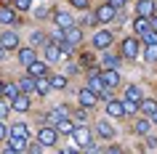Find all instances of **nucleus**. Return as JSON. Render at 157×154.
Wrapping results in <instances>:
<instances>
[{"label": "nucleus", "instance_id": "obj_1", "mask_svg": "<svg viewBox=\"0 0 157 154\" xmlns=\"http://www.w3.org/2000/svg\"><path fill=\"white\" fill-rule=\"evenodd\" d=\"M88 88H91L93 93H96V96L107 98V82H104V77H101V74L91 72V80H88Z\"/></svg>", "mask_w": 157, "mask_h": 154}, {"label": "nucleus", "instance_id": "obj_2", "mask_svg": "<svg viewBox=\"0 0 157 154\" xmlns=\"http://www.w3.org/2000/svg\"><path fill=\"white\" fill-rule=\"evenodd\" d=\"M72 141H75L77 146L88 149V146H91V130H88V128H83V125H80V128H75V133H72Z\"/></svg>", "mask_w": 157, "mask_h": 154}, {"label": "nucleus", "instance_id": "obj_3", "mask_svg": "<svg viewBox=\"0 0 157 154\" xmlns=\"http://www.w3.org/2000/svg\"><path fill=\"white\" fill-rule=\"evenodd\" d=\"M115 13H117L115 6L104 3V6H99V8H96V13H93V16H96V21H104V24H107V21H112V19H115Z\"/></svg>", "mask_w": 157, "mask_h": 154}, {"label": "nucleus", "instance_id": "obj_4", "mask_svg": "<svg viewBox=\"0 0 157 154\" xmlns=\"http://www.w3.org/2000/svg\"><path fill=\"white\" fill-rule=\"evenodd\" d=\"M77 101H80V106H85V109H91V106H96L99 96H96V93H93L91 88H83V90H77Z\"/></svg>", "mask_w": 157, "mask_h": 154}, {"label": "nucleus", "instance_id": "obj_5", "mask_svg": "<svg viewBox=\"0 0 157 154\" xmlns=\"http://www.w3.org/2000/svg\"><path fill=\"white\" fill-rule=\"evenodd\" d=\"M45 58H48V64H53V61H61V58H64V51H61V45H59V43H48V45H45Z\"/></svg>", "mask_w": 157, "mask_h": 154}, {"label": "nucleus", "instance_id": "obj_6", "mask_svg": "<svg viewBox=\"0 0 157 154\" xmlns=\"http://www.w3.org/2000/svg\"><path fill=\"white\" fill-rule=\"evenodd\" d=\"M56 136H59L56 128H40V133H37V138H40L43 146H53L56 144Z\"/></svg>", "mask_w": 157, "mask_h": 154}, {"label": "nucleus", "instance_id": "obj_7", "mask_svg": "<svg viewBox=\"0 0 157 154\" xmlns=\"http://www.w3.org/2000/svg\"><path fill=\"white\" fill-rule=\"evenodd\" d=\"M123 56L125 58H136V56H139V40H136V37L123 40Z\"/></svg>", "mask_w": 157, "mask_h": 154}, {"label": "nucleus", "instance_id": "obj_8", "mask_svg": "<svg viewBox=\"0 0 157 154\" xmlns=\"http://www.w3.org/2000/svg\"><path fill=\"white\" fill-rule=\"evenodd\" d=\"M109 43H112V35H109V32H96V35H93V48H96V51H107Z\"/></svg>", "mask_w": 157, "mask_h": 154}, {"label": "nucleus", "instance_id": "obj_9", "mask_svg": "<svg viewBox=\"0 0 157 154\" xmlns=\"http://www.w3.org/2000/svg\"><path fill=\"white\" fill-rule=\"evenodd\" d=\"M136 13L152 19L155 16V3H152V0H139V3H136Z\"/></svg>", "mask_w": 157, "mask_h": 154}, {"label": "nucleus", "instance_id": "obj_10", "mask_svg": "<svg viewBox=\"0 0 157 154\" xmlns=\"http://www.w3.org/2000/svg\"><path fill=\"white\" fill-rule=\"evenodd\" d=\"M0 45H3L6 51L19 48V37H16V32H3V35H0Z\"/></svg>", "mask_w": 157, "mask_h": 154}, {"label": "nucleus", "instance_id": "obj_11", "mask_svg": "<svg viewBox=\"0 0 157 154\" xmlns=\"http://www.w3.org/2000/svg\"><path fill=\"white\" fill-rule=\"evenodd\" d=\"M83 40V32L77 29V27H69V29H64V43H69V45H77V43Z\"/></svg>", "mask_w": 157, "mask_h": 154}, {"label": "nucleus", "instance_id": "obj_12", "mask_svg": "<svg viewBox=\"0 0 157 154\" xmlns=\"http://www.w3.org/2000/svg\"><path fill=\"white\" fill-rule=\"evenodd\" d=\"M0 24H19V19H16V13H13V8L0 6Z\"/></svg>", "mask_w": 157, "mask_h": 154}, {"label": "nucleus", "instance_id": "obj_13", "mask_svg": "<svg viewBox=\"0 0 157 154\" xmlns=\"http://www.w3.org/2000/svg\"><path fill=\"white\" fill-rule=\"evenodd\" d=\"M53 21H56V24H59V29H69V27H75V19L69 16L67 11H59V13H56V19H53Z\"/></svg>", "mask_w": 157, "mask_h": 154}, {"label": "nucleus", "instance_id": "obj_14", "mask_svg": "<svg viewBox=\"0 0 157 154\" xmlns=\"http://www.w3.org/2000/svg\"><path fill=\"white\" fill-rule=\"evenodd\" d=\"M107 114L109 117H123L125 114V104L123 101H109L107 104Z\"/></svg>", "mask_w": 157, "mask_h": 154}, {"label": "nucleus", "instance_id": "obj_15", "mask_svg": "<svg viewBox=\"0 0 157 154\" xmlns=\"http://www.w3.org/2000/svg\"><path fill=\"white\" fill-rule=\"evenodd\" d=\"M101 77H104V82H107V88H117V85H120V74H117V69H107Z\"/></svg>", "mask_w": 157, "mask_h": 154}, {"label": "nucleus", "instance_id": "obj_16", "mask_svg": "<svg viewBox=\"0 0 157 154\" xmlns=\"http://www.w3.org/2000/svg\"><path fill=\"white\" fill-rule=\"evenodd\" d=\"M56 130H59V136H72V133H75V122L64 117L61 122H56Z\"/></svg>", "mask_w": 157, "mask_h": 154}, {"label": "nucleus", "instance_id": "obj_17", "mask_svg": "<svg viewBox=\"0 0 157 154\" xmlns=\"http://www.w3.org/2000/svg\"><path fill=\"white\" fill-rule=\"evenodd\" d=\"M19 61H21L24 66L35 64V61H37V58H35V48H21L19 51Z\"/></svg>", "mask_w": 157, "mask_h": 154}, {"label": "nucleus", "instance_id": "obj_18", "mask_svg": "<svg viewBox=\"0 0 157 154\" xmlns=\"http://www.w3.org/2000/svg\"><path fill=\"white\" fill-rule=\"evenodd\" d=\"M27 72H29V77H35V80H37V77H45V64H43V61H35V64L27 66Z\"/></svg>", "mask_w": 157, "mask_h": 154}, {"label": "nucleus", "instance_id": "obj_19", "mask_svg": "<svg viewBox=\"0 0 157 154\" xmlns=\"http://www.w3.org/2000/svg\"><path fill=\"white\" fill-rule=\"evenodd\" d=\"M133 29H136V32H139V35H144V32H147V29H152V21H149L147 16H139V19H136V21H133Z\"/></svg>", "mask_w": 157, "mask_h": 154}, {"label": "nucleus", "instance_id": "obj_20", "mask_svg": "<svg viewBox=\"0 0 157 154\" xmlns=\"http://www.w3.org/2000/svg\"><path fill=\"white\" fill-rule=\"evenodd\" d=\"M125 98L128 101H136V104H141L144 98H141V88L139 85H128V90H125Z\"/></svg>", "mask_w": 157, "mask_h": 154}, {"label": "nucleus", "instance_id": "obj_21", "mask_svg": "<svg viewBox=\"0 0 157 154\" xmlns=\"http://www.w3.org/2000/svg\"><path fill=\"white\" fill-rule=\"evenodd\" d=\"M13 109H16V112H27V109H29V96L19 93V96L13 98Z\"/></svg>", "mask_w": 157, "mask_h": 154}, {"label": "nucleus", "instance_id": "obj_22", "mask_svg": "<svg viewBox=\"0 0 157 154\" xmlns=\"http://www.w3.org/2000/svg\"><path fill=\"white\" fill-rule=\"evenodd\" d=\"M51 88H53V85H51V80H48V77H37V85H35V93H40V96H45V93H48Z\"/></svg>", "mask_w": 157, "mask_h": 154}, {"label": "nucleus", "instance_id": "obj_23", "mask_svg": "<svg viewBox=\"0 0 157 154\" xmlns=\"http://www.w3.org/2000/svg\"><path fill=\"white\" fill-rule=\"evenodd\" d=\"M8 136H16V138H27L29 136V130H27L24 122H16V125H11V133Z\"/></svg>", "mask_w": 157, "mask_h": 154}, {"label": "nucleus", "instance_id": "obj_24", "mask_svg": "<svg viewBox=\"0 0 157 154\" xmlns=\"http://www.w3.org/2000/svg\"><path fill=\"white\" fill-rule=\"evenodd\" d=\"M139 106H141V112H144V114H155L157 112V101H155V98H144Z\"/></svg>", "mask_w": 157, "mask_h": 154}, {"label": "nucleus", "instance_id": "obj_25", "mask_svg": "<svg viewBox=\"0 0 157 154\" xmlns=\"http://www.w3.org/2000/svg\"><path fill=\"white\" fill-rule=\"evenodd\" d=\"M8 138H11V149H16L19 154L27 149V138H16V136H8Z\"/></svg>", "mask_w": 157, "mask_h": 154}, {"label": "nucleus", "instance_id": "obj_26", "mask_svg": "<svg viewBox=\"0 0 157 154\" xmlns=\"http://www.w3.org/2000/svg\"><path fill=\"white\" fill-rule=\"evenodd\" d=\"M19 93H21V88H19V85H6V90H3V98H11V101H13Z\"/></svg>", "mask_w": 157, "mask_h": 154}, {"label": "nucleus", "instance_id": "obj_27", "mask_svg": "<svg viewBox=\"0 0 157 154\" xmlns=\"http://www.w3.org/2000/svg\"><path fill=\"white\" fill-rule=\"evenodd\" d=\"M141 40L147 43V45H157V29H147V32L141 35Z\"/></svg>", "mask_w": 157, "mask_h": 154}, {"label": "nucleus", "instance_id": "obj_28", "mask_svg": "<svg viewBox=\"0 0 157 154\" xmlns=\"http://www.w3.org/2000/svg\"><path fill=\"white\" fill-rule=\"evenodd\" d=\"M51 85H53L56 90H64L67 88V77L64 74H56V77H51Z\"/></svg>", "mask_w": 157, "mask_h": 154}, {"label": "nucleus", "instance_id": "obj_29", "mask_svg": "<svg viewBox=\"0 0 157 154\" xmlns=\"http://www.w3.org/2000/svg\"><path fill=\"white\" fill-rule=\"evenodd\" d=\"M48 117H51V122H61V120L67 117V109H64V106H59V109H53Z\"/></svg>", "mask_w": 157, "mask_h": 154}, {"label": "nucleus", "instance_id": "obj_30", "mask_svg": "<svg viewBox=\"0 0 157 154\" xmlns=\"http://www.w3.org/2000/svg\"><path fill=\"white\" fill-rule=\"evenodd\" d=\"M99 133L104 138H112V136H115V128H112L109 122H99Z\"/></svg>", "mask_w": 157, "mask_h": 154}, {"label": "nucleus", "instance_id": "obj_31", "mask_svg": "<svg viewBox=\"0 0 157 154\" xmlns=\"http://www.w3.org/2000/svg\"><path fill=\"white\" fill-rule=\"evenodd\" d=\"M35 85H37L35 77H24V80H19V88H21V90H35Z\"/></svg>", "mask_w": 157, "mask_h": 154}, {"label": "nucleus", "instance_id": "obj_32", "mask_svg": "<svg viewBox=\"0 0 157 154\" xmlns=\"http://www.w3.org/2000/svg\"><path fill=\"white\" fill-rule=\"evenodd\" d=\"M133 128H136V133H139V136H147V133H149V120H139Z\"/></svg>", "mask_w": 157, "mask_h": 154}, {"label": "nucleus", "instance_id": "obj_33", "mask_svg": "<svg viewBox=\"0 0 157 154\" xmlns=\"http://www.w3.org/2000/svg\"><path fill=\"white\" fill-rule=\"evenodd\" d=\"M117 64H120V58H117V56H112V53L104 56V66H107V69H117Z\"/></svg>", "mask_w": 157, "mask_h": 154}, {"label": "nucleus", "instance_id": "obj_34", "mask_svg": "<svg viewBox=\"0 0 157 154\" xmlns=\"http://www.w3.org/2000/svg\"><path fill=\"white\" fill-rule=\"evenodd\" d=\"M144 58H147L149 64H155V61H157V45H147V53H144Z\"/></svg>", "mask_w": 157, "mask_h": 154}, {"label": "nucleus", "instance_id": "obj_35", "mask_svg": "<svg viewBox=\"0 0 157 154\" xmlns=\"http://www.w3.org/2000/svg\"><path fill=\"white\" fill-rule=\"evenodd\" d=\"M35 45H45V35L43 32H32V48Z\"/></svg>", "mask_w": 157, "mask_h": 154}, {"label": "nucleus", "instance_id": "obj_36", "mask_svg": "<svg viewBox=\"0 0 157 154\" xmlns=\"http://www.w3.org/2000/svg\"><path fill=\"white\" fill-rule=\"evenodd\" d=\"M13 6H16L19 11H29L32 8V0H13Z\"/></svg>", "mask_w": 157, "mask_h": 154}, {"label": "nucleus", "instance_id": "obj_37", "mask_svg": "<svg viewBox=\"0 0 157 154\" xmlns=\"http://www.w3.org/2000/svg\"><path fill=\"white\" fill-rule=\"evenodd\" d=\"M123 104H125V114H133L136 109H139V104H136V101H128V98H125Z\"/></svg>", "mask_w": 157, "mask_h": 154}, {"label": "nucleus", "instance_id": "obj_38", "mask_svg": "<svg viewBox=\"0 0 157 154\" xmlns=\"http://www.w3.org/2000/svg\"><path fill=\"white\" fill-rule=\"evenodd\" d=\"M69 3H72L75 8H80V11H83V8H88V0H69Z\"/></svg>", "mask_w": 157, "mask_h": 154}, {"label": "nucleus", "instance_id": "obj_39", "mask_svg": "<svg viewBox=\"0 0 157 154\" xmlns=\"http://www.w3.org/2000/svg\"><path fill=\"white\" fill-rule=\"evenodd\" d=\"M8 133H11V128H8V125H3V122H0V141H3V138L8 136Z\"/></svg>", "mask_w": 157, "mask_h": 154}, {"label": "nucleus", "instance_id": "obj_40", "mask_svg": "<svg viewBox=\"0 0 157 154\" xmlns=\"http://www.w3.org/2000/svg\"><path fill=\"white\" fill-rule=\"evenodd\" d=\"M107 154H123V152H120V146H109Z\"/></svg>", "mask_w": 157, "mask_h": 154}, {"label": "nucleus", "instance_id": "obj_41", "mask_svg": "<svg viewBox=\"0 0 157 154\" xmlns=\"http://www.w3.org/2000/svg\"><path fill=\"white\" fill-rule=\"evenodd\" d=\"M107 3H109V6H115V8H120V6H123L125 0H107Z\"/></svg>", "mask_w": 157, "mask_h": 154}, {"label": "nucleus", "instance_id": "obj_42", "mask_svg": "<svg viewBox=\"0 0 157 154\" xmlns=\"http://www.w3.org/2000/svg\"><path fill=\"white\" fill-rule=\"evenodd\" d=\"M88 154H101V152L96 149V146H88Z\"/></svg>", "mask_w": 157, "mask_h": 154}, {"label": "nucleus", "instance_id": "obj_43", "mask_svg": "<svg viewBox=\"0 0 157 154\" xmlns=\"http://www.w3.org/2000/svg\"><path fill=\"white\" fill-rule=\"evenodd\" d=\"M59 154H77V152H75V149H61Z\"/></svg>", "mask_w": 157, "mask_h": 154}, {"label": "nucleus", "instance_id": "obj_44", "mask_svg": "<svg viewBox=\"0 0 157 154\" xmlns=\"http://www.w3.org/2000/svg\"><path fill=\"white\" fill-rule=\"evenodd\" d=\"M149 21H152V29H157V16H152Z\"/></svg>", "mask_w": 157, "mask_h": 154}, {"label": "nucleus", "instance_id": "obj_45", "mask_svg": "<svg viewBox=\"0 0 157 154\" xmlns=\"http://www.w3.org/2000/svg\"><path fill=\"white\" fill-rule=\"evenodd\" d=\"M3 154H19V152H16V149H11V146H8V149H6V152H3Z\"/></svg>", "mask_w": 157, "mask_h": 154}, {"label": "nucleus", "instance_id": "obj_46", "mask_svg": "<svg viewBox=\"0 0 157 154\" xmlns=\"http://www.w3.org/2000/svg\"><path fill=\"white\" fill-rule=\"evenodd\" d=\"M3 90H6V82H0V96H3Z\"/></svg>", "mask_w": 157, "mask_h": 154}, {"label": "nucleus", "instance_id": "obj_47", "mask_svg": "<svg viewBox=\"0 0 157 154\" xmlns=\"http://www.w3.org/2000/svg\"><path fill=\"white\" fill-rule=\"evenodd\" d=\"M3 56H6V48H3V45H0V58H3Z\"/></svg>", "mask_w": 157, "mask_h": 154}, {"label": "nucleus", "instance_id": "obj_48", "mask_svg": "<svg viewBox=\"0 0 157 154\" xmlns=\"http://www.w3.org/2000/svg\"><path fill=\"white\" fill-rule=\"evenodd\" d=\"M152 122H155V125H157V112H155V114H152Z\"/></svg>", "mask_w": 157, "mask_h": 154}]
</instances>
